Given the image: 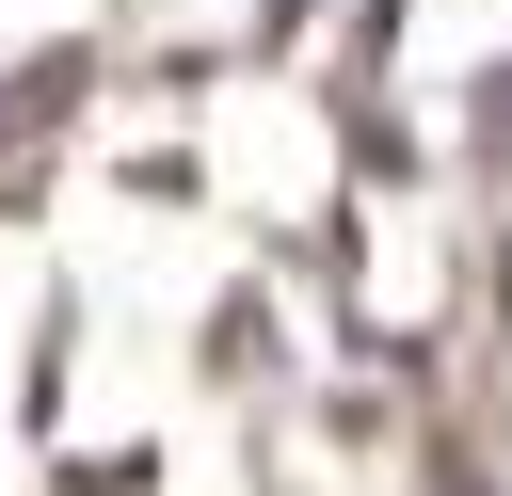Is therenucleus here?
I'll use <instances>...</instances> for the list:
<instances>
[{"instance_id": "obj_1", "label": "nucleus", "mask_w": 512, "mask_h": 496, "mask_svg": "<svg viewBox=\"0 0 512 496\" xmlns=\"http://www.w3.org/2000/svg\"><path fill=\"white\" fill-rule=\"evenodd\" d=\"M480 128H496V144H512V64H496V96H480Z\"/></svg>"}]
</instances>
